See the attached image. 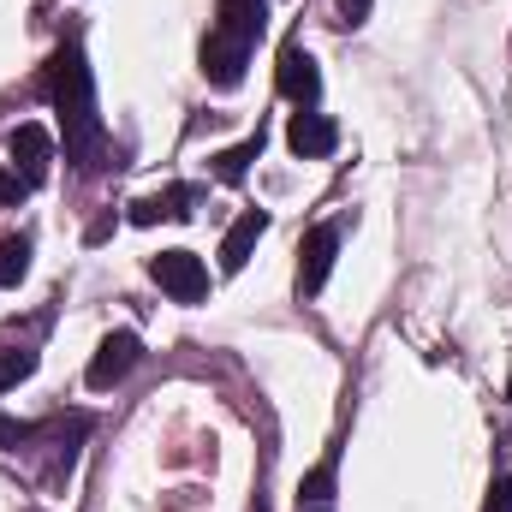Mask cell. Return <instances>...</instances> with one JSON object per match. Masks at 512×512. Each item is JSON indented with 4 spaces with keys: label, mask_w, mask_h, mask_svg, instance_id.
Here are the masks:
<instances>
[{
    "label": "cell",
    "mask_w": 512,
    "mask_h": 512,
    "mask_svg": "<svg viewBox=\"0 0 512 512\" xmlns=\"http://www.w3.org/2000/svg\"><path fill=\"white\" fill-rule=\"evenodd\" d=\"M48 102L60 114V137H66V161L78 173H96L102 167V114H96V78H90V60H84V42H60V54L48 60Z\"/></svg>",
    "instance_id": "obj_1"
},
{
    "label": "cell",
    "mask_w": 512,
    "mask_h": 512,
    "mask_svg": "<svg viewBox=\"0 0 512 512\" xmlns=\"http://www.w3.org/2000/svg\"><path fill=\"white\" fill-rule=\"evenodd\" d=\"M262 0H215V24L203 36V78L215 90H239L245 84V66H251V48L262 36Z\"/></svg>",
    "instance_id": "obj_2"
},
{
    "label": "cell",
    "mask_w": 512,
    "mask_h": 512,
    "mask_svg": "<svg viewBox=\"0 0 512 512\" xmlns=\"http://www.w3.org/2000/svg\"><path fill=\"white\" fill-rule=\"evenodd\" d=\"M149 274H155V286H161L167 298H179V304H197V298L209 292V268H203V256H191V251L149 256Z\"/></svg>",
    "instance_id": "obj_3"
},
{
    "label": "cell",
    "mask_w": 512,
    "mask_h": 512,
    "mask_svg": "<svg viewBox=\"0 0 512 512\" xmlns=\"http://www.w3.org/2000/svg\"><path fill=\"white\" fill-rule=\"evenodd\" d=\"M6 155H12V173L36 191L42 179H48V167H54V137L48 126H36V120H24V126L6 137Z\"/></svg>",
    "instance_id": "obj_4"
},
{
    "label": "cell",
    "mask_w": 512,
    "mask_h": 512,
    "mask_svg": "<svg viewBox=\"0 0 512 512\" xmlns=\"http://www.w3.org/2000/svg\"><path fill=\"white\" fill-rule=\"evenodd\" d=\"M137 358H143V340L137 334H108L102 346H96V358H90V370H84V382L96 387V393H108V387H120L137 370Z\"/></svg>",
    "instance_id": "obj_5"
},
{
    "label": "cell",
    "mask_w": 512,
    "mask_h": 512,
    "mask_svg": "<svg viewBox=\"0 0 512 512\" xmlns=\"http://www.w3.org/2000/svg\"><path fill=\"white\" fill-rule=\"evenodd\" d=\"M334 256H340V227L322 221L304 233V251H298V292H322L328 274H334Z\"/></svg>",
    "instance_id": "obj_6"
},
{
    "label": "cell",
    "mask_w": 512,
    "mask_h": 512,
    "mask_svg": "<svg viewBox=\"0 0 512 512\" xmlns=\"http://www.w3.org/2000/svg\"><path fill=\"white\" fill-rule=\"evenodd\" d=\"M286 143H292V155L316 161V155H334V149H340V126H334L328 114H316V108H298L292 126H286Z\"/></svg>",
    "instance_id": "obj_7"
},
{
    "label": "cell",
    "mask_w": 512,
    "mask_h": 512,
    "mask_svg": "<svg viewBox=\"0 0 512 512\" xmlns=\"http://www.w3.org/2000/svg\"><path fill=\"white\" fill-rule=\"evenodd\" d=\"M280 96L298 102V108H316V96H322V72H316V60L298 42L280 48Z\"/></svg>",
    "instance_id": "obj_8"
},
{
    "label": "cell",
    "mask_w": 512,
    "mask_h": 512,
    "mask_svg": "<svg viewBox=\"0 0 512 512\" xmlns=\"http://www.w3.org/2000/svg\"><path fill=\"white\" fill-rule=\"evenodd\" d=\"M191 203H197V191H191V185H167V191H149V197H137V203H131V227L185 221V215H191Z\"/></svg>",
    "instance_id": "obj_9"
},
{
    "label": "cell",
    "mask_w": 512,
    "mask_h": 512,
    "mask_svg": "<svg viewBox=\"0 0 512 512\" xmlns=\"http://www.w3.org/2000/svg\"><path fill=\"white\" fill-rule=\"evenodd\" d=\"M268 233V209H245L239 221H233V233L221 239V268L227 274H239L245 262H251V251H256V239Z\"/></svg>",
    "instance_id": "obj_10"
},
{
    "label": "cell",
    "mask_w": 512,
    "mask_h": 512,
    "mask_svg": "<svg viewBox=\"0 0 512 512\" xmlns=\"http://www.w3.org/2000/svg\"><path fill=\"white\" fill-rule=\"evenodd\" d=\"M256 155H262V131H256V137H245V143H233V149H221V155H215V179H221V185H239V179L251 173V161H256Z\"/></svg>",
    "instance_id": "obj_11"
},
{
    "label": "cell",
    "mask_w": 512,
    "mask_h": 512,
    "mask_svg": "<svg viewBox=\"0 0 512 512\" xmlns=\"http://www.w3.org/2000/svg\"><path fill=\"white\" fill-rule=\"evenodd\" d=\"M24 274H30V239L12 233V239H0V286H18Z\"/></svg>",
    "instance_id": "obj_12"
},
{
    "label": "cell",
    "mask_w": 512,
    "mask_h": 512,
    "mask_svg": "<svg viewBox=\"0 0 512 512\" xmlns=\"http://www.w3.org/2000/svg\"><path fill=\"white\" fill-rule=\"evenodd\" d=\"M30 376H36V352L30 346H0V393L30 382Z\"/></svg>",
    "instance_id": "obj_13"
},
{
    "label": "cell",
    "mask_w": 512,
    "mask_h": 512,
    "mask_svg": "<svg viewBox=\"0 0 512 512\" xmlns=\"http://www.w3.org/2000/svg\"><path fill=\"white\" fill-rule=\"evenodd\" d=\"M328 495H334V465H316V471L298 483V501H304V507H328Z\"/></svg>",
    "instance_id": "obj_14"
},
{
    "label": "cell",
    "mask_w": 512,
    "mask_h": 512,
    "mask_svg": "<svg viewBox=\"0 0 512 512\" xmlns=\"http://www.w3.org/2000/svg\"><path fill=\"white\" fill-rule=\"evenodd\" d=\"M42 429L36 423H18V417H0V453H12V447H30Z\"/></svg>",
    "instance_id": "obj_15"
},
{
    "label": "cell",
    "mask_w": 512,
    "mask_h": 512,
    "mask_svg": "<svg viewBox=\"0 0 512 512\" xmlns=\"http://www.w3.org/2000/svg\"><path fill=\"white\" fill-rule=\"evenodd\" d=\"M483 512H512V477H495V483H489V501H483Z\"/></svg>",
    "instance_id": "obj_16"
},
{
    "label": "cell",
    "mask_w": 512,
    "mask_h": 512,
    "mask_svg": "<svg viewBox=\"0 0 512 512\" xmlns=\"http://www.w3.org/2000/svg\"><path fill=\"white\" fill-rule=\"evenodd\" d=\"M370 6H376V0H334V18H340V24H364Z\"/></svg>",
    "instance_id": "obj_17"
},
{
    "label": "cell",
    "mask_w": 512,
    "mask_h": 512,
    "mask_svg": "<svg viewBox=\"0 0 512 512\" xmlns=\"http://www.w3.org/2000/svg\"><path fill=\"white\" fill-rule=\"evenodd\" d=\"M24 191H30V185H24V179H18L12 167H0V203H18Z\"/></svg>",
    "instance_id": "obj_18"
},
{
    "label": "cell",
    "mask_w": 512,
    "mask_h": 512,
    "mask_svg": "<svg viewBox=\"0 0 512 512\" xmlns=\"http://www.w3.org/2000/svg\"><path fill=\"white\" fill-rule=\"evenodd\" d=\"M298 512H328V507H298Z\"/></svg>",
    "instance_id": "obj_19"
},
{
    "label": "cell",
    "mask_w": 512,
    "mask_h": 512,
    "mask_svg": "<svg viewBox=\"0 0 512 512\" xmlns=\"http://www.w3.org/2000/svg\"><path fill=\"white\" fill-rule=\"evenodd\" d=\"M507 399H512V376H507Z\"/></svg>",
    "instance_id": "obj_20"
}]
</instances>
